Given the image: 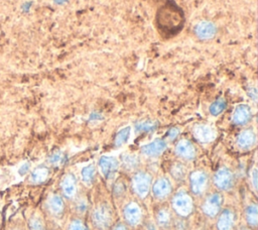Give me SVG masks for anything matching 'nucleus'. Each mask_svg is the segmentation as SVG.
I'll use <instances>...</instances> for the list:
<instances>
[{"label":"nucleus","instance_id":"f8f14e48","mask_svg":"<svg viewBox=\"0 0 258 230\" xmlns=\"http://www.w3.org/2000/svg\"><path fill=\"white\" fill-rule=\"evenodd\" d=\"M252 117L251 108L246 104L238 105L232 115V121L236 125H245Z\"/></svg>","mask_w":258,"mask_h":230},{"label":"nucleus","instance_id":"4be33fe9","mask_svg":"<svg viewBox=\"0 0 258 230\" xmlns=\"http://www.w3.org/2000/svg\"><path fill=\"white\" fill-rule=\"evenodd\" d=\"M245 219L247 224L252 227L256 228L258 224V208L256 204H249L245 209Z\"/></svg>","mask_w":258,"mask_h":230},{"label":"nucleus","instance_id":"6ab92c4d","mask_svg":"<svg viewBox=\"0 0 258 230\" xmlns=\"http://www.w3.org/2000/svg\"><path fill=\"white\" fill-rule=\"evenodd\" d=\"M156 222L159 227L168 229L172 224V214L169 208L162 207L156 212Z\"/></svg>","mask_w":258,"mask_h":230},{"label":"nucleus","instance_id":"393cba45","mask_svg":"<svg viewBox=\"0 0 258 230\" xmlns=\"http://www.w3.org/2000/svg\"><path fill=\"white\" fill-rule=\"evenodd\" d=\"M226 107H227L226 100L223 98H220L211 104L209 110L213 116H218L226 109Z\"/></svg>","mask_w":258,"mask_h":230},{"label":"nucleus","instance_id":"20e7f679","mask_svg":"<svg viewBox=\"0 0 258 230\" xmlns=\"http://www.w3.org/2000/svg\"><path fill=\"white\" fill-rule=\"evenodd\" d=\"M132 188L138 196L144 198L152 189V177L145 172H138L133 176Z\"/></svg>","mask_w":258,"mask_h":230},{"label":"nucleus","instance_id":"412c9836","mask_svg":"<svg viewBox=\"0 0 258 230\" xmlns=\"http://www.w3.org/2000/svg\"><path fill=\"white\" fill-rule=\"evenodd\" d=\"M50 170L47 167H38L31 175V182L34 184H42L49 178Z\"/></svg>","mask_w":258,"mask_h":230},{"label":"nucleus","instance_id":"5701e85b","mask_svg":"<svg viewBox=\"0 0 258 230\" xmlns=\"http://www.w3.org/2000/svg\"><path fill=\"white\" fill-rule=\"evenodd\" d=\"M171 175L175 181H183L187 176V168L182 163H174L171 167Z\"/></svg>","mask_w":258,"mask_h":230},{"label":"nucleus","instance_id":"7ed1b4c3","mask_svg":"<svg viewBox=\"0 0 258 230\" xmlns=\"http://www.w3.org/2000/svg\"><path fill=\"white\" fill-rule=\"evenodd\" d=\"M112 220V212L109 206L105 204L100 205L94 210L92 214V221L95 227L99 230H107L110 227Z\"/></svg>","mask_w":258,"mask_h":230},{"label":"nucleus","instance_id":"f704fd0d","mask_svg":"<svg viewBox=\"0 0 258 230\" xmlns=\"http://www.w3.org/2000/svg\"><path fill=\"white\" fill-rule=\"evenodd\" d=\"M179 134V129L178 128H172L169 131V139L170 140H174Z\"/></svg>","mask_w":258,"mask_h":230},{"label":"nucleus","instance_id":"f257e3e1","mask_svg":"<svg viewBox=\"0 0 258 230\" xmlns=\"http://www.w3.org/2000/svg\"><path fill=\"white\" fill-rule=\"evenodd\" d=\"M184 20L185 18L180 9L173 8L171 5L160 9L157 16L159 30L162 31V33L169 34L170 35L179 33V31L183 28Z\"/></svg>","mask_w":258,"mask_h":230},{"label":"nucleus","instance_id":"4c0bfd02","mask_svg":"<svg viewBox=\"0 0 258 230\" xmlns=\"http://www.w3.org/2000/svg\"><path fill=\"white\" fill-rule=\"evenodd\" d=\"M113 230H127V228L123 224H118L113 228Z\"/></svg>","mask_w":258,"mask_h":230},{"label":"nucleus","instance_id":"aec40b11","mask_svg":"<svg viewBox=\"0 0 258 230\" xmlns=\"http://www.w3.org/2000/svg\"><path fill=\"white\" fill-rule=\"evenodd\" d=\"M49 209L53 215H56V216L61 215L65 209V204H64L63 199L58 195L52 196L49 200Z\"/></svg>","mask_w":258,"mask_h":230},{"label":"nucleus","instance_id":"4468645a","mask_svg":"<svg viewBox=\"0 0 258 230\" xmlns=\"http://www.w3.org/2000/svg\"><path fill=\"white\" fill-rule=\"evenodd\" d=\"M167 143L162 140H155L153 142L145 144L141 147V153L148 158L159 157L166 151Z\"/></svg>","mask_w":258,"mask_h":230},{"label":"nucleus","instance_id":"cd10ccee","mask_svg":"<svg viewBox=\"0 0 258 230\" xmlns=\"http://www.w3.org/2000/svg\"><path fill=\"white\" fill-rule=\"evenodd\" d=\"M156 126H157L156 123H154V121L151 120H146L137 124V130L140 132H149L155 130Z\"/></svg>","mask_w":258,"mask_h":230},{"label":"nucleus","instance_id":"39448f33","mask_svg":"<svg viewBox=\"0 0 258 230\" xmlns=\"http://www.w3.org/2000/svg\"><path fill=\"white\" fill-rule=\"evenodd\" d=\"M223 204V197L220 193L216 192L210 194L202 204V211L210 218L216 217L220 213Z\"/></svg>","mask_w":258,"mask_h":230},{"label":"nucleus","instance_id":"473e14b6","mask_svg":"<svg viewBox=\"0 0 258 230\" xmlns=\"http://www.w3.org/2000/svg\"><path fill=\"white\" fill-rule=\"evenodd\" d=\"M251 179H252V185L254 191L257 190V169H253L251 173Z\"/></svg>","mask_w":258,"mask_h":230},{"label":"nucleus","instance_id":"ddd939ff","mask_svg":"<svg viewBox=\"0 0 258 230\" xmlns=\"http://www.w3.org/2000/svg\"><path fill=\"white\" fill-rule=\"evenodd\" d=\"M175 154L186 160H192L196 158V148L188 140H182L175 145Z\"/></svg>","mask_w":258,"mask_h":230},{"label":"nucleus","instance_id":"1a4fd4ad","mask_svg":"<svg viewBox=\"0 0 258 230\" xmlns=\"http://www.w3.org/2000/svg\"><path fill=\"white\" fill-rule=\"evenodd\" d=\"M193 134L195 139L202 143L211 142L216 138L215 129L208 124H197L193 128Z\"/></svg>","mask_w":258,"mask_h":230},{"label":"nucleus","instance_id":"a878e982","mask_svg":"<svg viewBox=\"0 0 258 230\" xmlns=\"http://www.w3.org/2000/svg\"><path fill=\"white\" fill-rule=\"evenodd\" d=\"M130 130H131L130 127L126 126L118 131V133L115 137V141H114V143L116 146H121L127 142V141L130 138Z\"/></svg>","mask_w":258,"mask_h":230},{"label":"nucleus","instance_id":"9b49d317","mask_svg":"<svg viewBox=\"0 0 258 230\" xmlns=\"http://www.w3.org/2000/svg\"><path fill=\"white\" fill-rule=\"evenodd\" d=\"M152 190L154 193V196L156 199L164 200L168 198L172 190V183L167 178H159L155 182V184L152 187Z\"/></svg>","mask_w":258,"mask_h":230},{"label":"nucleus","instance_id":"f3484780","mask_svg":"<svg viewBox=\"0 0 258 230\" xmlns=\"http://www.w3.org/2000/svg\"><path fill=\"white\" fill-rule=\"evenodd\" d=\"M61 189L65 197L73 198L77 193V180L73 174H67L61 182Z\"/></svg>","mask_w":258,"mask_h":230},{"label":"nucleus","instance_id":"a211bd4d","mask_svg":"<svg viewBox=\"0 0 258 230\" xmlns=\"http://www.w3.org/2000/svg\"><path fill=\"white\" fill-rule=\"evenodd\" d=\"M216 26L209 21H202L195 28V33L201 39H211L216 35Z\"/></svg>","mask_w":258,"mask_h":230},{"label":"nucleus","instance_id":"c85d7f7f","mask_svg":"<svg viewBox=\"0 0 258 230\" xmlns=\"http://www.w3.org/2000/svg\"><path fill=\"white\" fill-rule=\"evenodd\" d=\"M30 229L31 230H45V224L43 219L39 216L35 215L30 220Z\"/></svg>","mask_w":258,"mask_h":230},{"label":"nucleus","instance_id":"dca6fc26","mask_svg":"<svg viewBox=\"0 0 258 230\" xmlns=\"http://www.w3.org/2000/svg\"><path fill=\"white\" fill-rule=\"evenodd\" d=\"M235 225V215L234 212L227 208L224 209L220 214L218 221H217V228L218 230H233Z\"/></svg>","mask_w":258,"mask_h":230},{"label":"nucleus","instance_id":"f03ea898","mask_svg":"<svg viewBox=\"0 0 258 230\" xmlns=\"http://www.w3.org/2000/svg\"><path fill=\"white\" fill-rule=\"evenodd\" d=\"M172 206L173 211L181 217H188L194 210V202L189 194L181 191L173 196Z\"/></svg>","mask_w":258,"mask_h":230},{"label":"nucleus","instance_id":"2f4dec72","mask_svg":"<svg viewBox=\"0 0 258 230\" xmlns=\"http://www.w3.org/2000/svg\"><path fill=\"white\" fill-rule=\"evenodd\" d=\"M77 209L79 210V212H84V211H86V209H87V203H86V201L85 200L81 201V199H80L78 201V203H77Z\"/></svg>","mask_w":258,"mask_h":230},{"label":"nucleus","instance_id":"9d476101","mask_svg":"<svg viewBox=\"0 0 258 230\" xmlns=\"http://www.w3.org/2000/svg\"><path fill=\"white\" fill-rule=\"evenodd\" d=\"M123 214L125 221L131 226H135L141 222L142 212L138 203L131 202L129 204H127L124 208Z\"/></svg>","mask_w":258,"mask_h":230},{"label":"nucleus","instance_id":"e433bc0d","mask_svg":"<svg viewBox=\"0 0 258 230\" xmlns=\"http://www.w3.org/2000/svg\"><path fill=\"white\" fill-rule=\"evenodd\" d=\"M249 96L254 100L256 101V96H257V93H256V89L255 88H252V91L249 92Z\"/></svg>","mask_w":258,"mask_h":230},{"label":"nucleus","instance_id":"72a5a7b5","mask_svg":"<svg viewBox=\"0 0 258 230\" xmlns=\"http://www.w3.org/2000/svg\"><path fill=\"white\" fill-rule=\"evenodd\" d=\"M30 168H31V166H30V164L29 163H26V164H24V165H22L21 167H20V169H19V175H21V176H24L25 174H28V172L30 171Z\"/></svg>","mask_w":258,"mask_h":230},{"label":"nucleus","instance_id":"7c9ffc66","mask_svg":"<svg viewBox=\"0 0 258 230\" xmlns=\"http://www.w3.org/2000/svg\"><path fill=\"white\" fill-rule=\"evenodd\" d=\"M70 230H88L86 225L81 220H74L70 224Z\"/></svg>","mask_w":258,"mask_h":230},{"label":"nucleus","instance_id":"58836bf2","mask_svg":"<svg viewBox=\"0 0 258 230\" xmlns=\"http://www.w3.org/2000/svg\"><path fill=\"white\" fill-rule=\"evenodd\" d=\"M240 230H249L248 228H245V227H242Z\"/></svg>","mask_w":258,"mask_h":230},{"label":"nucleus","instance_id":"2eb2a0df","mask_svg":"<svg viewBox=\"0 0 258 230\" xmlns=\"http://www.w3.org/2000/svg\"><path fill=\"white\" fill-rule=\"evenodd\" d=\"M236 143L241 150H249L256 143V134L252 129H244L237 137Z\"/></svg>","mask_w":258,"mask_h":230},{"label":"nucleus","instance_id":"c9c22d12","mask_svg":"<svg viewBox=\"0 0 258 230\" xmlns=\"http://www.w3.org/2000/svg\"><path fill=\"white\" fill-rule=\"evenodd\" d=\"M144 230H156V227L154 223L152 222H148L145 226H144Z\"/></svg>","mask_w":258,"mask_h":230},{"label":"nucleus","instance_id":"c756f323","mask_svg":"<svg viewBox=\"0 0 258 230\" xmlns=\"http://www.w3.org/2000/svg\"><path fill=\"white\" fill-rule=\"evenodd\" d=\"M63 159H64V158H63V154H62L61 152H57V153H55V154H52V155L50 157V159H49L50 163L52 164V165H59L60 163H62Z\"/></svg>","mask_w":258,"mask_h":230},{"label":"nucleus","instance_id":"6e6552de","mask_svg":"<svg viewBox=\"0 0 258 230\" xmlns=\"http://www.w3.org/2000/svg\"><path fill=\"white\" fill-rule=\"evenodd\" d=\"M99 169L104 178L112 179L119 169V161L113 157H102L99 159Z\"/></svg>","mask_w":258,"mask_h":230},{"label":"nucleus","instance_id":"423d86ee","mask_svg":"<svg viewBox=\"0 0 258 230\" xmlns=\"http://www.w3.org/2000/svg\"><path fill=\"white\" fill-rule=\"evenodd\" d=\"M234 174L229 168H221L216 172L213 178L214 185L223 191H229L234 186Z\"/></svg>","mask_w":258,"mask_h":230},{"label":"nucleus","instance_id":"0eeeda50","mask_svg":"<svg viewBox=\"0 0 258 230\" xmlns=\"http://www.w3.org/2000/svg\"><path fill=\"white\" fill-rule=\"evenodd\" d=\"M208 186V175L201 170L194 171L189 175V187L191 191L196 196H201L205 193Z\"/></svg>","mask_w":258,"mask_h":230},{"label":"nucleus","instance_id":"bb28decb","mask_svg":"<svg viewBox=\"0 0 258 230\" xmlns=\"http://www.w3.org/2000/svg\"><path fill=\"white\" fill-rule=\"evenodd\" d=\"M138 158L134 155H125L122 158V164L127 171H132L138 166Z\"/></svg>","mask_w":258,"mask_h":230},{"label":"nucleus","instance_id":"b1692460","mask_svg":"<svg viewBox=\"0 0 258 230\" xmlns=\"http://www.w3.org/2000/svg\"><path fill=\"white\" fill-rule=\"evenodd\" d=\"M81 175H82L83 182L86 185L91 186L94 183L95 178H96V168H95L93 165L87 166V167L82 169Z\"/></svg>","mask_w":258,"mask_h":230}]
</instances>
